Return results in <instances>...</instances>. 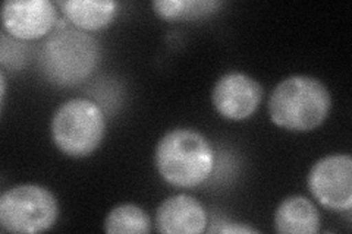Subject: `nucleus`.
Listing matches in <instances>:
<instances>
[{"label":"nucleus","mask_w":352,"mask_h":234,"mask_svg":"<svg viewBox=\"0 0 352 234\" xmlns=\"http://www.w3.org/2000/svg\"><path fill=\"white\" fill-rule=\"evenodd\" d=\"M59 215L56 198L40 185H19L0 196V226L9 233L50 230Z\"/></svg>","instance_id":"39448f33"},{"label":"nucleus","mask_w":352,"mask_h":234,"mask_svg":"<svg viewBox=\"0 0 352 234\" xmlns=\"http://www.w3.org/2000/svg\"><path fill=\"white\" fill-rule=\"evenodd\" d=\"M156 167L160 176L176 187H195L212 174L214 152L200 132L175 129L156 147Z\"/></svg>","instance_id":"f03ea898"},{"label":"nucleus","mask_w":352,"mask_h":234,"mask_svg":"<svg viewBox=\"0 0 352 234\" xmlns=\"http://www.w3.org/2000/svg\"><path fill=\"white\" fill-rule=\"evenodd\" d=\"M308 189L323 207L344 211L352 207V159L335 154L318 160L308 173Z\"/></svg>","instance_id":"423d86ee"},{"label":"nucleus","mask_w":352,"mask_h":234,"mask_svg":"<svg viewBox=\"0 0 352 234\" xmlns=\"http://www.w3.org/2000/svg\"><path fill=\"white\" fill-rule=\"evenodd\" d=\"M2 22L12 38L37 40L58 24V12L50 0H8L2 8Z\"/></svg>","instance_id":"0eeeda50"},{"label":"nucleus","mask_w":352,"mask_h":234,"mask_svg":"<svg viewBox=\"0 0 352 234\" xmlns=\"http://www.w3.org/2000/svg\"><path fill=\"white\" fill-rule=\"evenodd\" d=\"M65 18L78 28L97 31L107 27L116 14L112 0H65L58 2Z\"/></svg>","instance_id":"9b49d317"},{"label":"nucleus","mask_w":352,"mask_h":234,"mask_svg":"<svg viewBox=\"0 0 352 234\" xmlns=\"http://www.w3.org/2000/svg\"><path fill=\"white\" fill-rule=\"evenodd\" d=\"M261 98L260 82L241 72L220 76L212 93L217 113L228 120L248 119L258 108Z\"/></svg>","instance_id":"6e6552de"},{"label":"nucleus","mask_w":352,"mask_h":234,"mask_svg":"<svg viewBox=\"0 0 352 234\" xmlns=\"http://www.w3.org/2000/svg\"><path fill=\"white\" fill-rule=\"evenodd\" d=\"M274 229L282 234H316L320 230V214L304 196L283 199L274 214Z\"/></svg>","instance_id":"9d476101"},{"label":"nucleus","mask_w":352,"mask_h":234,"mask_svg":"<svg viewBox=\"0 0 352 234\" xmlns=\"http://www.w3.org/2000/svg\"><path fill=\"white\" fill-rule=\"evenodd\" d=\"M332 97L316 78L305 75L289 76L279 82L269 100V115L276 126L310 132L320 126L329 116Z\"/></svg>","instance_id":"f257e3e1"},{"label":"nucleus","mask_w":352,"mask_h":234,"mask_svg":"<svg viewBox=\"0 0 352 234\" xmlns=\"http://www.w3.org/2000/svg\"><path fill=\"white\" fill-rule=\"evenodd\" d=\"M151 221L142 208L124 204L113 208L104 220V231L110 234H147Z\"/></svg>","instance_id":"f8f14e48"},{"label":"nucleus","mask_w":352,"mask_h":234,"mask_svg":"<svg viewBox=\"0 0 352 234\" xmlns=\"http://www.w3.org/2000/svg\"><path fill=\"white\" fill-rule=\"evenodd\" d=\"M210 233H229V234H247V233H258L256 229H251L248 226H242V224H234V222H228L225 226H220V227H213L208 230Z\"/></svg>","instance_id":"4468645a"},{"label":"nucleus","mask_w":352,"mask_h":234,"mask_svg":"<svg viewBox=\"0 0 352 234\" xmlns=\"http://www.w3.org/2000/svg\"><path fill=\"white\" fill-rule=\"evenodd\" d=\"M222 5L216 0H156L153 9L156 14L168 21L198 19L212 15Z\"/></svg>","instance_id":"ddd939ff"},{"label":"nucleus","mask_w":352,"mask_h":234,"mask_svg":"<svg viewBox=\"0 0 352 234\" xmlns=\"http://www.w3.org/2000/svg\"><path fill=\"white\" fill-rule=\"evenodd\" d=\"M207 214L204 207L188 195H176L159 207L156 227L163 234H200L206 230Z\"/></svg>","instance_id":"1a4fd4ad"},{"label":"nucleus","mask_w":352,"mask_h":234,"mask_svg":"<svg viewBox=\"0 0 352 234\" xmlns=\"http://www.w3.org/2000/svg\"><path fill=\"white\" fill-rule=\"evenodd\" d=\"M98 41L78 28H62L43 43L40 68L49 81L62 86L80 84L100 63Z\"/></svg>","instance_id":"7ed1b4c3"},{"label":"nucleus","mask_w":352,"mask_h":234,"mask_svg":"<svg viewBox=\"0 0 352 234\" xmlns=\"http://www.w3.org/2000/svg\"><path fill=\"white\" fill-rule=\"evenodd\" d=\"M106 120L103 111L87 98H74L62 104L52 120V138L68 157L91 155L103 141Z\"/></svg>","instance_id":"20e7f679"}]
</instances>
